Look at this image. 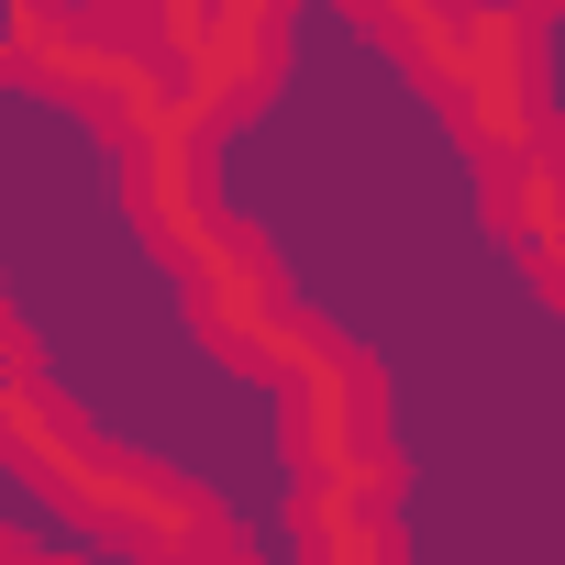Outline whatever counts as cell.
<instances>
[{"label": "cell", "instance_id": "obj_3", "mask_svg": "<svg viewBox=\"0 0 565 565\" xmlns=\"http://www.w3.org/2000/svg\"><path fill=\"white\" fill-rule=\"evenodd\" d=\"M289 444H300V477H377V388L344 344H311L289 377Z\"/></svg>", "mask_w": 565, "mask_h": 565}, {"label": "cell", "instance_id": "obj_4", "mask_svg": "<svg viewBox=\"0 0 565 565\" xmlns=\"http://www.w3.org/2000/svg\"><path fill=\"white\" fill-rule=\"evenodd\" d=\"M122 178H134V211L156 222V244H167V255H189V244L211 233V189H200V122H189V111H167V122L122 134Z\"/></svg>", "mask_w": 565, "mask_h": 565}, {"label": "cell", "instance_id": "obj_5", "mask_svg": "<svg viewBox=\"0 0 565 565\" xmlns=\"http://www.w3.org/2000/svg\"><path fill=\"white\" fill-rule=\"evenodd\" d=\"M23 399H34V355H23V333H12V322H0V422H12Z\"/></svg>", "mask_w": 565, "mask_h": 565}, {"label": "cell", "instance_id": "obj_1", "mask_svg": "<svg viewBox=\"0 0 565 565\" xmlns=\"http://www.w3.org/2000/svg\"><path fill=\"white\" fill-rule=\"evenodd\" d=\"M0 444L23 455V477H34L56 510H78L89 532H111V543L156 554V565H200V554H222V532H211V510H200L189 488H167L156 466H134V455H111L100 433H78L67 411H45V388L0 422Z\"/></svg>", "mask_w": 565, "mask_h": 565}, {"label": "cell", "instance_id": "obj_2", "mask_svg": "<svg viewBox=\"0 0 565 565\" xmlns=\"http://www.w3.org/2000/svg\"><path fill=\"white\" fill-rule=\"evenodd\" d=\"M178 266H189V311H200V333H211L233 366H255V377H289V366L322 344V333L300 322V300L277 289V266H266L244 233H222V222H211V233H200Z\"/></svg>", "mask_w": 565, "mask_h": 565}, {"label": "cell", "instance_id": "obj_6", "mask_svg": "<svg viewBox=\"0 0 565 565\" xmlns=\"http://www.w3.org/2000/svg\"><path fill=\"white\" fill-rule=\"evenodd\" d=\"M78 12H122V23H134V12H156V0H78Z\"/></svg>", "mask_w": 565, "mask_h": 565}]
</instances>
